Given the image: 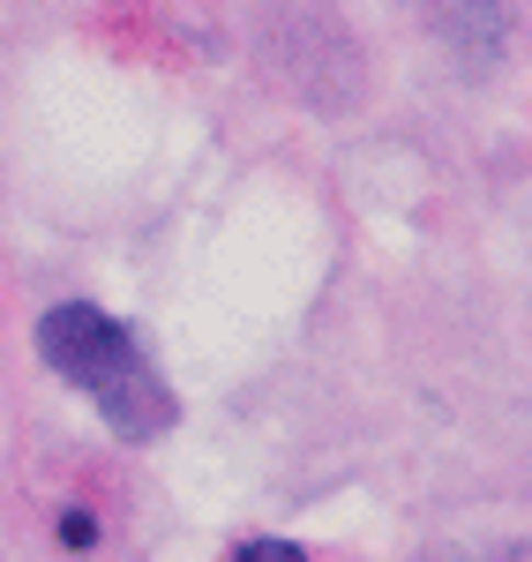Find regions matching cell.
Returning <instances> with one entry per match:
<instances>
[{
  "instance_id": "obj_2",
  "label": "cell",
  "mask_w": 532,
  "mask_h": 562,
  "mask_svg": "<svg viewBox=\"0 0 532 562\" xmlns=\"http://www.w3.org/2000/svg\"><path fill=\"white\" fill-rule=\"evenodd\" d=\"M225 562H308V555H301L293 540H240Z\"/></svg>"
},
{
  "instance_id": "obj_1",
  "label": "cell",
  "mask_w": 532,
  "mask_h": 562,
  "mask_svg": "<svg viewBox=\"0 0 532 562\" xmlns=\"http://www.w3.org/2000/svg\"><path fill=\"white\" fill-rule=\"evenodd\" d=\"M38 360L68 390H83L105 413V428L121 442H158L180 428V397L173 383L150 368V352L121 315H105L98 301H60L38 315Z\"/></svg>"
},
{
  "instance_id": "obj_3",
  "label": "cell",
  "mask_w": 532,
  "mask_h": 562,
  "mask_svg": "<svg viewBox=\"0 0 532 562\" xmlns=\"http://www.w3.org/2000/svg\"><path fill=\"white\" fill-rule=\"evenodd\" d=\"M60 540H68V548H90V540H98V525H90L83 510H68V518H60Z\"/></svg>"
}]
</instances>
